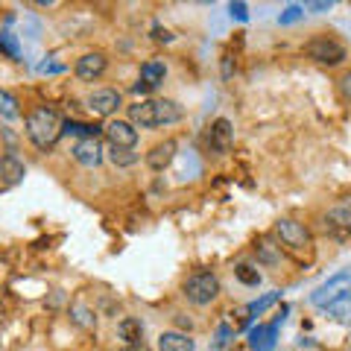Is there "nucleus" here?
Listing matches in <instances>:
<instances>
[{"label":"nucleus","instance_id":"obj_1","mask_svg":"<svg viewBox=\"0 0 351 351\" xmlns=\"http://www.w3.org/2000/svg\"><path fill=\"white\" fill-rule=\"evenodd\" d=\"M184 117V108L176 100H141L129 106V123L135 129H158V126H173Z\"/></svg>","mask_w":351,"mask_h":351},{"label":"nucleus","instance_id":"obj_2","mask_svg":"<svg viewBox=\"0 0 351 351\" xmlns=\"http://www.w3.org/2000/svg\"><path fill=\"white\" fill-rule=\"evenodd\" d=\"M62 132H64V120L47 106H38L27 114V138H29V144L36 149H41V152L56 147Z\"/></svg>","mask_w":351,"mask_h":351},{"label":"nucleus","instance_id":"obj_3","mask_svg":"<svg viewBox=\"0 0 351 351\" xmlns=\"http://www.w3.org/2000/svg\"><path fill=\"white\" fill-rule=\"evenodd\" d=\"M276 240H278V246L284 252H290V255H295V258H304V255L313 252L311 228H307L304 223H299V219H290V217L278 219L276 223Z\"/></svg>","mask_w":351,"mask_h":351},{"label":"nucleus","instance_id":"obj_4","mask_svg":"<svg viewBox=\"0 0 351 351\" xmlns=\"http://www.w3.org/2000/svg\"><path fill=\"white\" fill-rule=\"evenodd\" d=\"M184 299H188L191 304L196 307H205V304H211L217 295H219V278L214 276V272H193V276H188V281H184Z\"/></svg>","mask_w":351,"mask_h":351},{"label":"nucleus","instance_id":"obj_5","mask_svg":"<svg viewBox=\"0 0 351 351\" xmlns=\"http://www.w3.org/2000/svg\"><path fill=\"white\" fill-rule=\"evenodd\" d=\"M304 56L316 62V64H328V68H337L348 59V50L339 44L337 38H328V36H316L304 44Z\"/></svg>","mask_w":351,"mask_h":351},{"label":"nucleus","instance_id":"obj_6","mask_svg":"<svg viewBox=\"0 0 351 351\" xmlns=\"http://www.w3.org/2000/svg\"><path fill=\"white\" fill-rule=\"evenodd\" d=\"M351 293V272H339V276L328 278L322 287H316L311 293V302L319 307H331L337 302H346V295Z\"/></svg>","mask_w":351,"mask_h":351},{"label":"nucleus","instance_id":"obj_7","mask_svg":"<svg viewBox=\"0 0 351 351\" xmlns=\"http://www.w3.org/2000/svg\"><path fill=\"white\" fill-rule=\"evenodd\" d=\"M103 135L112 149H135L138 144V129L129 120H108L103 126Z\"/></svg>","mask_w":351,"mask_h":351},{"label":"nucleus","instance_id":"obj_8","mask_svg":"<svg viewBox=\"0 0 351 351\" xmlns=\"http://www.w3.org/2000/svg\"><path fill=\"white\" fill-rule=\"evenodd\" d=\"M234 147V126L232 120L226 117H217L211 129H208V149L214 152V156H228Z\"/></svg>","mask_w":351,"mask_h":351},{"label":"nucleus","instance_id":"obj_9","mask_svg":"<svg viewBox=\"0 0 351 351\" xmlns=\"http://www.w3.org/2000/svg\"><path fill=\"white\" fill-rule=\"evenodd\" d=\"M120 106H123V97H120L117 88H97V91L88 94V108L97 117H112Z\"/></svg>","mask_w":351,"mask_h":351},{"label":"nucleus","instance_id":"obj_10","mask_svg":"<svg viewBox=\"0 0 351 351\" xmlns=\"http://www.w3.org/2000/svg\"><path fill=\"white\" fill-rule=\"evenodd\" d=\"M106 68H108V59L103 56V53H85V56L76 59L73 73L80 76L82 82H94V80H100V76L106 73Z\"/></svg>","mask_w":351,"mask_h":351},{"label":"nucleus","instance_id":"obj_11","mask_svg":"<svg viewBox=\"0 0 351 351\" xmlns=\"http://www.w3.org/2000/svg\"><path fill=\"white\" fill-rule=\"evenodd\" d=\"M24 176H27V167L15 152L0 156V188H15V184L24 182Z\"/></svg>","mask_w":351,"mask_h":351},{"label":"nucleus","instance_id":"obj_12","mask_svg":"<svg viewBox=\"0 0 351 351\" xmlns=\"http://www.w3.org/2000/svg\"><path fill=\"white\" fill-rule=\"evenodd\" d=\"M322 219H325V228H328L331 234H337V237H348V234H351V202L334 205Z\"/></svg>","mask_w":351,"mask_h":351},{"label":"nucleus","instance_id":"obj_13","mask_svg":"<svg viewBox=\"0 0 351 351\" xmlns=\"http://www.w3.org/2000/svg\"><path fill=\"white\" fill-rule=\"evenodd\" d=\"M73 158L82 164V167H100L103 164V147L97 138H82L73 144Z\"/></svg>","mask_w":351,"mask_h":351},{"label":"nucleus","instance_id":"obj_14","mask_svg":"<svg viewBox=\"0 0 351 351\" xmlns=\"http://www.w3.org/2000/svg\"><path fill=\"white\" fill-rule=\"evenodd\" d=\"M173 158H176V141L167 138V141H161V144H156V147L147 152V167L156 170V173H161V170L170 167Z\"/></svg>","mask_w":351,"mask_h":351},{"label":"nucleus","instance_id":"obj_15","mask_svg":"<svg viewBox=\"0 0 351 351\" xmlns=\"http://www.w3.org/2000/svg\"><path fill=\"white\" fill-rule=\"evenodd\" d=\"M117 337L123 339L126 346L144 343V322L135 319V316H123V319L117 322Z\"/></svg>","mask_w":351,"mask_h":351},{"label":"nucleus","instance_id":"obj_16","mask_svg":"<svg viewBox=\"0 0 351 351\" xmlns=\"http://www.w3.org/2000/svg\"><path fill=\"white\" fill-rule=\"evenodd\" d=\"M196 343L182 331H164L158 337V351H193Z\"/></svg>","mask_w":351,"mask_h":351},{"label":"nucleus","instance_id":"obj_17","mask_svg":"<svg viewBox=\"0 0 351 351\" xmlns=\"http://www.w3.org/2000/svg\"><path fill=\"white\" fill-rule=\"evenodd\" d=\"M164 80H167V64L161 59H149V62L141 64V82L147 88H158Z\"/></svg>","mask_w":351,"mask_h":351},{"label":"nucleus","instance_id":"obj_18","mask_svg":"<svg viewBox=\"0 0 351 351\" xmlns=\"http://www.w3.org/2000/svg\"><path fill=\"white\" fill-rule=\"evenodd\" d=\"M281 252H284V249H281L269 234H263V237L255 240V255H258L261 263H278V261H281Z\"/></svg>","mask_w":351,"mask_h":351},{"label":"nucleus","instance_id":"obj_19","mask_svg":"<svg viewBox=\"0 0 351 351\" xmlns=\"http://www.w3.org/2000/svg\"><path fill=\"white\" fill-rule=\"evenodd\" d=\"M276 334H278V325H258L252 331V348L255 351H272L276 346Z\"/></svg>","mask_w":351,"mask_h":351},{"label":"nucleus","instance_id":"obj_20","mask_svg":"<svg viewBox=\"0 0 351 351\" xmlns=\"http://www.w3.org/2000/svg\"><path fill=\"white\" fill-rule=\"evenodd\" d=\"M0 117H3V120H18L21 117V108H18L15 94L3 91V88H0Z\"/></svg>","mask_w":351,"mask_h":351},{"label":"nucleus","instance_id":"obj_21","mask_svg":"<svg viewBox=\"0 0 351 351\" xmlns=\"http://www.w3.org/2000/svg\"><path fill=\"white\" fill-rule=\"evenodd\" d=\"M234 278L240 284H246V287H258V284H261V272L252 267V263H237V267H234Z\"/></svg>","mask_w":351,"mask_h":351},{"label":"nucleus","instance_id":"obj_22","mask_svg":"<svg viewBox=\"0 0 351 351\" xmlns=\"http://www.w3.org/2000/svg\"><path fill=\"white\" fill-rule=\"evenodd\" d=\"M108 158H112L114 167H132L138 161V152L135 149H108Z\"/></svg>","mask_w":351,"mask_h":351},{"label":"nucleus","instance_id":"obj_23","mask_svg":"<svg viewBox=\"0 0 351 351\" xmlns=\"http://www.w3.org/2000/svg\"><path fill=\"white\" fill-rule=\"evenodd\" d=\"M281 299V293L278 290H272V293H267V295H263V299L261 302H252L249 307H246V313H252V316H258V313H263V311H267V307L269 304H276Z\"/></svg>","mask_w":351,"mask_h":351},{"label":"nucleus","instance_id":"obj_24","mask_svg":"<svg viewBox=\"0 0 351 351\" xmlns=\"http://www.w3.org/2000/svg\"><path fill=\"white\" fill-rule=\"evenodd\" d=\"M71 316H73V322L76 325H82V328H94V316H91V311H88V307H82V304H73L71 307Z\"/></svg>","mask_w":351,"mask_h":351},{"label":"nucleus","instance_id":"obj_25","mask_svg":"<svg viewBox=\"0 0 351 351\" xmlns=\"http://www.w3.org/2000/svg\"><path fill=\"white\" fill-rule=\"evenodd\" d=\"M0 50H6V53H9V56H12V59H18V56H21L12 32H0Z\"/></svg>","mask_w":351,"mask_h":351},{"label":"nucleus","instance_id":"obj_26","mask_svg":"<svg viewBox=\"0 0 351 351\" xmlns=\"http://www.w3.org/2000/svg\"><path fill=\"white\" fill-rule=\"evenodd\" d=\"M328 313H331L337 322H348V319H351V311L346 307V302H337V304H331V307H328Z\"/></svg>","mask_w":351,"mask_h":351},{"label":"nucleus","instance_id":"obj_27","mask_svg":"<svg viewBox=\"0 0 351 351\" xmlns=\"http://www.w3.org/2000/svg\"><path fill=\"white\" fill-rule=\"evenodd\" d=\"M299 18H302V6H290L278 21H281V24H293V21H299Z\"/></svg>","mask_w":351,"mask_h":351},{"label":"nucleus","instance_id":"obj_28","mask_svg":"<svg viewBox=\"0 0 351 351\" xmlns=\"http://www.w3.org/2000/svg\"><path fill=\"white\" fill-rule=\"evenodd\" d=\"M228 12H232V18H237V21H246L249 18L246 3H228Z\"/></svg>","mask_w":351,"mask_h":351},{"label":"nucleus","instance_id":"obj_29","mask_svg":"<svg viewBox=\"0 0 351 351\" xmlns=\"http://www.w3.org/2000/svg\"><path fill=\"white\" fill-rule=\"evenodd\" d=\"M339 91H343V97L351 103V71L343 73V80H339Z\"/></svg>","mask_w":351,"mask_h":351},{"label":"nucleus","instance_id":"obj_30","mask_svg":"<svg viewBox=\"0 0 351 351\" xmlns=\"http://www.w3.org/2000/svg\"><path fill=\"white\" fill-rule=\"evenodd\" d=\"M152 38L156 41H173V36H170V29H164V27H152Z\"/></svg>","mask_w":351,"mask_h":351},{"label":"nucleus","instance_id":"obj_31","mask_svg":"<svg viewBox=\"0 0 351 351\" xmlns=\"http://www.w3.org/2000/svg\"><path fill=\"white\" fill-rule=\"evenodd\" d=\"M228 337H232V331H228V328L223 325V328L217 331V348H226V346H228Z\"/></svg>","mask_w":351,"mask_h":351},{"label":"nucleus","instance_id":"obj_32","mask_svg":"<svg viewBox=\"0 0 351 351\" xmlns=\"http://www.w3.org/2000/svg\"><path fill=\"white\" fill-rule=\"evenodd\" d=\"M176 325H179V331H182V334H188V331H191V328H193V322L188 319V316H182V313H179V316H176Z\"/></svg>","mask_w":351,"mask_h":351},{"label":"nucleus","instance_id":"obj_33","mask_svg":"<svg viewBox=\"0 0 351 351\" xmlns=\"http://www.w3.org/2000/svg\"><path fill=\"white\" fill-rule=\"evenodd\" d=\"M307 9H313V12H325V9H331V3L319 0V3H307Z\"/></svg>","mask_w":351,"mask_h":351},{"label":"nucleus","instance_id":"obj_34","mask_svg":"<svg viewBox=\"0 0 351 351\" xmlns=\"http://www.w3.org/2000/svg\"><path fill=\"white\" fill-rule=\"evenodd\" d=\"M120 351H152L149 346H144V343H138V346H123Z\"/></svg>","mask_w":351,"mask_h":351},{"label":"nucleus","instance_id":"obj_35","mask_svg":"<svg viewBox=\"0 0 351 351\" xmlns=\"http://www.w3.org/2000/svg\"><path fill=\"white\" fill-rule=\"evenodd\" d=\"M132 91H135V94H147V91H152V88H147L144 82H138L135 88H132Z\"/></svg>","mask_w":351,"mask_h":351}]
</instances>
